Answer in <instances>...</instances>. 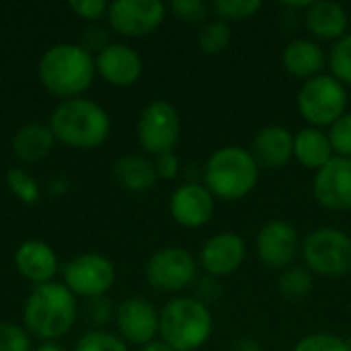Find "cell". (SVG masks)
<instances>
[{"mask_svg":"<svg viewBox=\"0 0 351 351\" xmlns=\"http://www.w3.org/2000/svg\"><path fill=\"white\" fill-rule=\"evenodd\" d=\"M204 181L214 197L237 202L255 189L259 181V165L251 150L241 146H224L208 158Z\"/></svg>","mask_w":351,"mask_h":351,"instance_id":"1","label":"cell"},{"mask_svg":"<svg viewBox=\"0 0 351 351\" xmlns=\"http://www.w3.org/2000/svg\"><path fill=\"white\" fill-rule=\"evenodd\" d=\"M97 64L93 56L74 43L49 47L39 62L41 84L58 97H76L88 88Z\"/></svg>","mask_w":351,"mask_h":351,"instance_id":"2","label":"cell"},{"mask_svg":"<svg viewBox=\"0 0 351 351\" xmlns=\"http://www.w3.org/2000/svg\"><path fill=\"white\" fill-rule=\"evenodd\" d=\"M214 319L206 302L197 298H175L165 304L158 319L162 343L175 351L199 350L212 335Z\"/></svg>","mask_w":351,"mask_h":351,"instance_id":"3","label":"cell"},{"mask_svg":"<svg viewBox=\"0 0 351 351\" xmlns=\"http://www.w3.org/2000/svg\"><path fill=\"white\" fill-rule=\"evenodd\" d=\"M76 321V300L74 294L62 284L37 286L25 304V325L27 329L45 341L66 335Z\"/></svg>","mask_w":351,"mask_h":351,"instance_id":"4","label":"cell"},{"mask_svg":"<svg viewBox=\"0 0 351 351\" xmlns=\"http://www.w3.org/2000/svg\"><path fill=\"white\" fill-rule=\"evenodd\" d=\"M53 136L72 148H95L109 136L111 123L103 107L88 99L60 103L49 123Z\"/></svg>","mask_w":351,"mask_h":351,"instance_id":"5","label":"cell"},{"mask_svg":"<svg viewBox=\"0 0 351 351\" xmlns=\"http://www.w3.org/2000/svg\"><path fill=\"white\" fill-rule=\"evenodd\" d=\"M296 105L300 115L313 128H331L348 109L346 84L331 74H319L300 86Z\"/></svg>","mask_w":351,"mask_h":351,"instance_id":"6","label":"cell"},{"mask_svg":"<svg viewBox=\"0 0 351 351\" xmlns=\"http://www.w3.org/2000/svg\"><path fill=\"white\" fill-rule=\"evenodd\" d=\"M302 257L311 271L323 278H343L351 274V237L333 226L317 228L306 237Z\"/></svg>","mask_w":351,"mask_h":351,"instance_id":"7","label":"cell"},{"mask_svg":"<svg viewBox=\"0 0 351 351\" xmlns=\"http://www.w3.org/2000/svg\"><path fill=\"white\" fill-rule=\"evenodd\" d=\"M181 136V121L177 109L167 101H152L140 115L138 140L140 146L150 154L173 152Z\"/></svg>","mask_w":351,"mask_h":351,"instance_id":"8","label":"cell"},{"mask_svg":"<svg viewBox=\"0 0 351 351\" xmlns=\"http://www.w3.org/2000/svg\"><path fill=\"white\" fill-rule=\"evenodd\" d=\"M146 280L162 292H179L197 280V261L181 247H165L146 263Z\"/></svg>","mask_w":351,"mask_h":351,"instance_id":"9","label":"cell"},{"mask_svg":"<svg viewBox=\"0 0 351 351\" xmlns=\"http://www.w3.org/2000/svg\"><path fill=\"white\" fill-rule=\"evenodd\" d=\"M66 288L72 294L99 298L103 296L115 282V267L103 255H80L72 259L64 271Z\"/></svg>","mask_w":351,"mask_h":351,"instance_id":"10","label":"cell"},{"mask_svg":"<svg viewBox=\"0 0 351 351\" xmlns=\"http://www.w3.org/2000/svg\"><path fill=\"white\" fill-rule=\"evenodd\" d=\"M167 6L160 0H117L109 4L107 16L111 27L125 37L152 33L165 19Z\"/></svg>","mask_w":351,"mask_h":351,"instance_id":"11","label":"cell"},{"mask_svg":"<svg viewBox=\"0 0 351 351\" xmlns=\"http://www.w3.org/2000/svg\"><path fill=\"white\" fill-rule=\"evenodd\" d=\"M300 253L298 230L286 220H269L257 234V255L271 269H288Z\"/></svg>","mask_w":351,"mask_h":351,"instance_id":"12","label":"cell"},{"mask_svg":"<svg viewBox=\"0 0 351 351\" xmlns=\"http://www.w3.org/2000/svg\"><path fill=\"white\" fill-rule=\"evenodd\" d=\"M315 199L333 212L351 210V158L333 156L313 179Z\"/></svg>","mask_w":351,"mask_h":351,"instance_id":"13","label":"cell"},{"mask_svg":"<svg viewBox=\"0 0 351 351\" xmlns=\"http://www.w3.org/2000/svg\"><path fill=\"white\" fill-rule=\"evenodd\" d=\"M247 257V245L243 237L234 232L214 234L199 253V265L210 278H224L234 274Z\"/></svg>","mask_w":351,"mask_h":351,"instance_id":"14","label":"cell"},{"mask_svg":"<svg viewBox=\"0 0 351 351\" xmlns=\"http://www.w3.org/2000/svg\"><path fill=\"white\" fill-rule=\"evenodd\" d=\"M214 199L216 197L208 191V187L199 183H185L171 197V216L185 228H199L210 222L216 210Z\"/></svg>","mask_w":351,"mask_h":351,"instance_id":"15","label":"cell"},{"mask_svg":"<svg viewBox=\"0 0 351 351\" xmlns=\"http://www.w3.org/2000/svg\"><path fill=\"white\" fill-rule=\"evenodd\" d=\"M158 319L160 313L142 298H128L117 308V327L125 341L136 346L152 343L154 335L158 333Z\"/></svg>","mask_w":351,"mask_h":351,"instance_id":"16","label":"cell"},{"mask_svg":"<svg viewBox=\"0 0 351 351\" xmlns=\"http://www.w3.org/2000/svg\"><path fill=\"white\" fill-rule=\"evenodd\" d=\"M95 64L101 76L115 86H130L142 74V58L125 43H109Z\"/></svg>","mask_w":351,"mask_h":351,"instance_id":"17","label":"cell"},{"mask_svg":"<svg viewBox=\"0 0 351 351\" xmlns=\"http://www.w3.org/2000/svg\"><path fill=\"white\" fill-rule=\"evenodd\" d=\"M251 154L263 169H284L294 156V136L284 125H265L255 136Z\"/></svg>","mask_w":351,"mask_h":351,"instance_id":"18","label":"cell"},{"mask_svg":"<svg viewBox=\"0 0 351 351\" xmlns=\"http://www.w3.org/2000/svg\"><path fill=\"white\" fill-rule=\"evenodd\" d=\"M306 27L308 31L317 37V39H325V41H339L341 37L348 35V27H350V16L348 10L333 0H319V2H311L306 8Z\"/></svg>","mask_w":351,"mask_h":351,"instance_id":"19","label":"cell"},{"mask_svg":"<svg viewBox=\"0 0 351 351\" xmlns=\"http://www.w3.org/2000/svg\"><path fill=\"white\" fill-rule=\"evenodd\" d=\"M14 265L23 278H27L29 282L37 286L49 284V280L58 271V259L53 251L41 241L23 243L14 255Z\"/></svg>","mask_w":351,"mask_h":351,"instance_id":"20","label":"cell"},{"mask_svg":"<svg viewBox=\"0 0 351 351\" xmlns=\"http://www.w3.org/2000/svg\"><path fill=\"white\" fill-rule=\"evenodd\" d=\"M325 62H327L325 51L321 49L319 43L311 39H294L284 47L282 53V64L286 72L306 80L319 76L321 70L325 68Z\"/></svg>","mask_w":351,"mask_h":351,"instance_id":"21","label":"cell"},{"mask_svg":"<svg viewBox=\"0 0 351 351\" xmlns=\"http://www.w3.org/2000/svg\"><path fill=\"white\" fill-rule=\"evenodd\" d=\"M335 156L329 134L321 128H302L294 136V158L306 169H323Z\"/></svg>","mask_w":351,"mask_h":351,"instance_id":"22","label":"cell"},{"mask_svg":"<svg viewBox=\"0 0 351 351\" xmlns=\"http://www.w3.org/2000/svg\"><path fill=\"white\" fill-rule=\"evenodd\" d=\"M53 140H56V136H53L51 128L41 125V123H29L14 134L12 152L25 162H35L51 152Z\"/></svg>","mask_w":351,"mask_h":351,"instance_id":"23","label":"cell"},{"mask_svg":"<svg viewBox=\"0 0 351 351\" xmlns=\"http://www.w3.org/2000/svg\"><path fill=\"white\" fill-rule=\"evenodd\" d=\"M113 175L117 183L130 191H146L156 183L154 162L144 156H123L115 162Z\"/></svg>","mask_w":351,"mask_h":351,"instance_id":"24","label":"cell"},{"mask_svg":"<svg viewBox=\"0 0 351 351\" xmlns=\"http://www.w3.org/2000/svg\"><path fill=\"white\" fill-rule=\"evenodd\" d=\"M313 274L304 267H288L284 269L280 282H278V290L280 294L290 300V302H300L304 300L311 292H313Z\"/></svg>","mask_w":351,"mask_h":351,"instance_id":"25","label":"cell"},{"mask_svg":"<svg viewBox=\"0 0 351 351\" xmlns=\"http://www.w3.org/2000/svg\"><path fill=\"white\" fill-rule=\"evenodd\" d=\"M230 39H232L230 25L226 21H220V19L208 21L197 33V45L208 56L222 53L230 45Z\"/></svg>","mask_w":351,"mask_h":351,"instance_id":"26","label":"cell"},{"mask_svg":"<svg viewBox=\"0 0 351 351\" xmlns=\"http://www.w3.org/2000/svg\"><path fill=\"white\" fill-rule=\"evenodd\" d=\"M263 8L261 0H214L212 10L220 21H247Z\"/></svg>","mask_w":351,"mask_h":351,"instance_id":"27","label":"cell"},{"mask_svg":"<svg viewBox=\"0 0 351 351\" xmlns=\"http://www.w3.org/2000/svg\"><path fill=\"white\" fill-rule=\"evenodd\" d=\"M329 68L333 78H337L341 84L351 86V33L335 41L329 53Z\"/></svg>","mask_w":351,"mask_h":351,"instance_id":"28","label":"cell"},{"mask_svg":"<svg viewBox=\"0 0 351 351\" xmlns=\"http://www.w3.org/2000/svg\"><path fill=\"white\" fill-rule=\"evenodd\" d=\"M74 351H128V346L105 331H88L78 341Z\"/></svg>","mask_w":351,"mask_h":351,"instance_id":"29","label":"cell"},{"mask_svg":"<svg viewBox=\"0 0 351 351\" xmlns=\"http://www.w3.org/2000/svg\"><path fill=\"white\" fill-rule=\"evenodd\" d=\"M6 183L10 191L23 202V204H35L39 199V187L33 177H29L21 169H10L6 175Z\"/></svg>","mask_w":351,"mask_h":351,"instance_id":"30","label":"cell"},{"mask_svg":"<svg viewBox=\"0 0 351 351\" xmlns=\"http://www.w3.org/2000/svg\"><path fill=\"white\" fill-rule=\"evenodd\" d=\"M292 351H351V346L331 333H313L300 339Z\"/></svg>","mask_w":351,"mask_h":351,"instance_id":"31","label":"cell"},{"mask_svg":"<svg viewBox=\"0 0 351 351\" xmlns=\"http://www.w3.org/2000/svg\"><path fill=\"white\" fill-rule=\"evenodd\" d=\"M329 140L333 146L335 156L351 158V111H346L331 128H329Z\"/></svg>","mask_w":351,"mask_h":351,"instance_id":"32","label":"cell"},{"mask_svg":"<svg viewBox=\"0 0 351 351\" xmlns=\"http://www.w3.org/2000/svg\"><path fill=\"white\" fill-rule=\"evenodd\" d=\"M0 351H31L27 331L12 323H0Z\"/></svg>","mask_w":351,"mask_h":351,"instance_id":"33","label":"cell"},{"mask_svg":"<svg viewBox=\"0 0 351 351\" xmlns=\"http://www.w3.org/2000/svg\"><path fill=\"white\" fill-rule=\"evenodd\" d=\"M171 12L187 23H202L208 16V6L202 0H173Z\"/></svg>","mask_w":351,"mask_h":351,"instance_id":"34","label":"cell"},{"mask_svg":"<svg viewBox=\"0 0 351 351\" xmlns=\"http://www.w3.org/2000/svg\"><path fill=\"white\" fill-rule=\"evenodd\" d=\"M70 8L78 16L95 21V19H101L109 10V4L105 0H74V2H70Z\"/></svg>","mask_w":351,"mask_h":351,"instance_id":"35","label":"cell"},{"mask_svg":"<svg viewBox=\"0 0 351 351\" xmlns=\"http://www.w3.org/2000/svg\"><path fill=\"white\" fill-rule=\"evenodd\" d=\"M179 169H181V162H179V158L173 152H167V154L156 156V162H154L156 177H162L167 181H173L179 175Z\"/></svg>","mask_w":351,"mask_h":351,"instance_id":"36","label":"cell"},{"mask_svg":"<svg viewBox=\"0 0 351 351\" xmlns=\"http://www.w3.org/2000/svg\"><path fill=\"white\" fill-rule=\"evenodd\" d=\"M107 45H109V41H107L105 29H101V27H88V29L82 33V43H80V47L86 49L88 53H90V49H99V53H101Z\"/></svg>","mask_w":351,"mask_h":351,"instance_id":"37","label":"cell"},{"mask_svg":"<svg viewBox=\"0 0 351 351\" xmlns=\"http://www.w3.org/2000/svg\"><path fill=\"white\" fill-rule=\"evenodd\" d=\"M197 292H199V296H202V302L206 300H214V298H218L220 296V292H222V288L218 286V282H216V278H206V280H202L199 284H197Z\"/></svg>","mask_w":351,"mask_h":351,"instance_id":"38","label":"cell"},{"mask_svg":"<svg viewBox=\"0 0 351 351\" xmlns=\"http://www.w3.org/2000/svg\"><path fill=\"white\" fill-rule=\"evenodd\" d=\"M93 306H90V317L95 323H105L109 319V304L99 296V298H90Z\"/></svg>","mask_w":351,"mask_h":351,"instance_id":"39","label":"cell"},{"mask_svg":"<svg viewBox=\"0 0 351 351\" xmlns=\"http://www.w3.org/2000/svg\"><path fill=\"white\" fill-rule=\"evenodd\" d=\"M228 351H263L261 343L257 339H251V337H241L237 341L230 343Z\"/></svg>","mask_w":351,"mask_h":351,"instance_id":"40","label":"cell"},{"mask_svg":"<svg viewBox=\"0 0 351 351\" xmlns=\"http://www.w3.org/2000/svg\"><path fill=\"white\" fill-rule=\"evenodd\" d=\"M140 351H175L171 350L167 343H162V341H152V343H148V346H144Z\"/></svg>","mask_w":351,"mask_h":351,"instance_id":"41","label":"cell"},{"mask_svg":"<svg viewBox=\"0 0 351 351\" xmlns=\"http://www.w3.org/2000/svg\"><path fill=\"white\" fill-rule=\"evenodd\" d=\"M37 351H64L58 343H53V341H45L43 346H39Z\"/></svg>","mask_w":351,"mask_h":351,"instance_id":"42","label":"cell"}]
</instances>
